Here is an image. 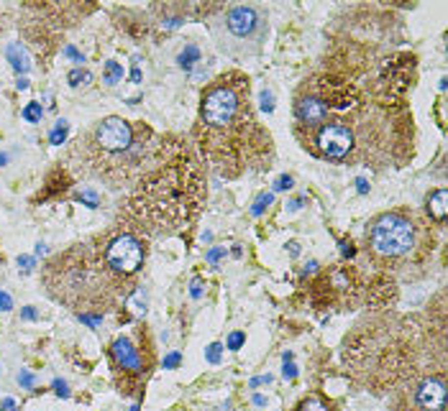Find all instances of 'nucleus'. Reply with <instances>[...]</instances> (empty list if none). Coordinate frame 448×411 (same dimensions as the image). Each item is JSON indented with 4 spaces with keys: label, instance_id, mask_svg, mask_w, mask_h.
Instances as JSON below:
<instances>
[{
    "label": "nucleus",
    "instance_id": "412c9836",
    "mask_svg": "<svg viewBox=\"0 0 448 411\" xmlns=\"http://www.w3.org/2000/svg\"><path fill=\"white\" fill-rule=\"evenodd\" d=\"M243 342H246V335L243 332H231V337H228V350H241Z\"/></svg>",
    "mask_w": 448,
    "mask_h": 411
},
{
    "label": "nucleus",
    "instance_id": "39448f33",
    "mask_svg": "<svg viewBox=\"0 0 448 411\" xmlns=\"http://www.w3.org/2000/svg\"><path fill=\"white\" fill-rule=\"evenodd\" d=\"M105 260L120 279L133 276L146 260V245L133 233H116L105 243Z\"/></svg>",
    "mask_w": 448,
    "mask_h": 411
},
{
    "label": "nucleus",
    "instance_id": "a211bd4d",
    "mask_svg": "<svg viewBox=\"0 0 448 411\" xmlns=\"http://www.w3.org/2000/svg\"><path fill=\"white\" fill-rule=\"evenodd\" d=\"M292 358H295L292 352H284V355H282V363H284V370H282V375H284L287 381H292L295 375H297V368L292 365Z\"/></svg>",
    "mask_w": 448,
    "mask_h": 411
},
{
    "label": "nucleus",
    "instance_id": "6ab92c4d",
    "mask_svg": "<svg viewBox=\"0 0 448 411\" xmlns=\"http://www.w3.org/2000/svg\"><path fill=\"white\" fill-rule=\"evenodd\" d=\"M77 199H80V202H87V204H90V207H97V204H100V199H97V194H95L93 189H82L80 194H77Z\"/></svg>",
    "mask_w": 448,
    "mask_h": 411
},
{
    "label": "nucleus",
    "instance_id": "2eb2a0df",
    "mask_svg": "<svg viewBox=\"0 0 448 411\" xmlns=\"http://www.w3.org/2000/svg\"><path fill=\"white\" fill-rule=\"evenodd\" d=\"M41 115H44V110L39 102H28L24 108V120H28V123H41Z\"/></svg>",
    "mask_w": 448,
    "mask_h": 411
},
{
    "label": "nucleus",
    "instance_id": "9d476101",
    "mask_svg": "<svg viewBox=\"0 0 448 411\" xmlns=\"http://www.w3.org/2000/svg\"><path fill=\"white\" fill-rule=\"evenodd\" d=\"M5 54H8L10 64H13L18 72H28V66H31V64H28V54H26V49L21 46V43H10Z\"/></svg>",
    "mask_w": 448,
    "mask_h": 411
},
{
    "label": "nucleus",
    "instance_id": "1a4fd4ad",
    "mask_svg": "<svg viewBox=\"0 0 448 411\" xmlns=\"http://www.w3.org/2000/svg\"><path fill=\"white\" fill-rule=\"evenodd\" d=\"M448 192L446 189H438V192H433L430 197H428V215H430V220H435L438 225H443L446 222V215H448Z\"/></svg>",
    "mask_w": 448,
    "mask_h": 411
},
{
    "label": "nucleus",
    "instance_id": "f03ea898",
    "mask_svg": "<svg viewBox=\"0 0 448 411\" xmlns=\"http://www.w3.org/2000/svg\"><path fill=\"white\" fill-rule=\"evenodd\" d=\"M118 273L105 260V250L93 243L72 245L67 253L54 256L44 268V283L57 302L82 309L80 314H103L126 291Z\"/></svg>",
    "mask_w": 448,
    "mask_h": 411
},
{
    "label": "nucleus",
    "instance_id": "20e7f679",
    "mask_svg": "<svg viewBox=\"0 0 448 411\" xmlns=\"http://www.w3.org/2000/svg\"><path fill=\"white\" fill-rule=\"evenodd\" d=\"M369 253L382 263H395V260L410 256L418 245V225L412 217L402 212H387L372 220L366 230Z\"/></svg>",
    "mask_w": 448,
    "mask_h": 411
},
{
    "label": "nucleus",
    "instance_id": "f257e3e1",
    "mask_svg": "<svg viewBox=\"0 0 448 411\" xmlns=\"http://www.w3.org/2000/svg\"><path fill=\"white\" fill-rule=\"evenodd\" d=\"M197 138L208 161L226 176H238L243 169L272 153V138L259 128L251 110L249 77L228 72L205 89L200 100Z\"/></svg>",
    "mask_w": 448,
    "mask_h": 411
},
{
    "label": "nucleus",
    "instance_id": "dca6fc26",
    "mask_svg": "<svg viewBox=\"0 0 448 411\" xmlns=\"http://www.w3.org/2000/svg\"><path fill=\"white\" fill-rule=\"evenodd\" d=\"M220 355H223V345H220V342H212V345H208L205 360H208L210 365H218V363H220Z\"/></svg>",
    "mask_w": 448,
    "mask_h": 411
},
{
    "label": "nucleus",
    "instance_id": "0eeeda50",
    "mask_svg": "<svg viewBox=\"0 0 448 411\" xmlns=\"http://www.w3.org/2000/svg\"><path fill=\"white\" fill-rule=\"evenodd\" d=\"M415 411H446V381L443 375H425L412 386Z\"/></svg>",
    "mask_w": 448,
    "mask_h": 411
},
{
    "label": "nucleus",
    "instance_id": "4be33fe9",
    "mask_svg": "<svg viewBox=\"0 0 448 411\" xmlns=\"http://www.w3.org/2000/svg\"><path fill=\"white\" fill-rule=\"evenodd\" d=\"M292 184H295V181H292V176L282 174V176H279V179L274 181V192H287V189H292Z\"/></svg>",
    "mask_w": 448,
    "mask_h": 411
},
{
    "label": "nucleus",
    "instance_id": "5701e85b",
    "mask_svg": "<svg viewBox=\"0 0 448 411\" xmlns=\"http://www.w3.org/2000/svg\"><path fill=\"white\" fill-rule=\"evenodd\" d=\"M203 289H205V281L192 279V283H189V296H192V299H200V296H203Z\"/></svg>",
    "mask_w": 448,
    "mask_h": 411
},
{
    "label": "nucleus",
    "instance_id": "473e14b6",
    "mask_svg": "<svg viewBox=\"0 0 448 411\" xmlns=\"http://www.w3.org/2000/svg\"><path fill=\"white\" fill-rule=\"evenodd\" d=\"M64 54H67V56H72V59H74L77 64H85L82 54H77V49H74V46H67V49H64Z\"/></svg>",
    "mask_w": 448,
    "mask_h": 411
},
{
    "label": "nucleus",
    "instance_id": "aec40b11",
    "mask_svg": "<svg viewBox=\"0 0 448 411\" xmlns=\"http://www.w3.org/2000/svg\"><path fill=\"white\" fill-rule=\"evenodd\" d=\"M179 363H182V355H179V352H177V350H172V352H169V355H166V358H164V370H174V368H177V365H179Z\"/></svg>",
    "mask_w": 448,
    "mask_h": 411
},
{
    "label": "nucleus",
    "instance_id": "c756f323",
    "mask_svg": "<svg viewBox=\"0 0 448 411\" xmlns=\"http://www.w3.org/2000/svg\"><path fill=\"white\" fill-rule=\"evenodd\" d=\"M0 411H21V409H18V404L13 401V398H3V401H0Z\"/></svg>",
    "mask_w": 448,
    "mask_h": 411
},
{
    "label": "nucleus",
    "instance_id": "b1692460",
    "mask_svg": "<svg viewBox=\"0 0 448 411\" xmlns=\"http://www.w3.org/2000/svg\"><path fill=\"white\" fill-rule=\"evenodd\" d=\"M80 82H90V74L87 72H82V69H74V72H70V85H80Z\"/></svg>",
    "mask_w": 448,
    "mask_h": 411
},
{
    "label": "nucleus",
    "instance_id": "f3484780",
    "mask_svg": "<svg viewBox=\"0 0 448 411\" xmlns=\"http://www.w3.org/2000/svg\"><path fill=\"white\" fill-rule=\"evenodd\" d=\"M67 138V120H59L57 123V128L51 130V135H49V141H51V146H62V141Z\"/></svg>",
    "mask_w": 448,
    "mask_h": 411
},
{
    "label": "nucleus",
    "instance_id": "7c9ffc66",
    "mask_svg": "<svg viewBox=\"0 0 448 411\" xmlns=\"http://www.w3.org/2000/svg\"><path fill=\"white\" fill-rule=\"evenodd\" d=\"M0 309H3V312L13 309V302H10V296H8L5 291H0Z\"/></svg>",
    "mask_w": 448,
    "mask_h": 411
},
{
    "label": "nucleus",
    "instance_id": "a878e982",
    "mask_svg": "<svg viewBox=\"0 0 448 411\" xmlns=\"http://www.w3.org/2000/svg\"><path fill=\"white\" fill-rule=\"evenodd\" d=\"M261 110H266V112L274 110V95L269 92V89H264V92H261Z\"/></svg>",
    "mask_w": 448,
    "mask_h": 411
},
{
    "label": "nucleus",
    "instance_id": "58836bf2",
    "mask_svg": "<svg viewBox=\"0 0 448 411\" xmlns=\"http://www.w3.org/2000/svg\"><path fill=\"white\" fill-rule=\"evenodd\" d=\"M41 253H47V245H44V243L36 245V256H41Z\"/></svg>",
    "mask_w": 448,
    "mask_h": 411
},
{
    "label": "nucleus",
    "instance_id": "ea45409f",
    "mask_svg": "<svg viewBox=\"0 0 448 411\" xmlns=\"http://www.w3.org/2000/svg\"><path fill=\"white\" fill-rule=\"evenodd\" d=\"M131 411H141V409H139V404H133V406H131Z\"/></svg>",
    "mask_w": 448,
    "mask_h": 411
},
{
    "label": "nucleus",
    "instance_id": "c85d7f7f",
    "mask_svg": "<svg viewBox=\"0 0 448 411\" xmlns=\"http://www.w3.org/2000/svg\"><path fill=\"white\" fill-rule=\"evenodd\" d=\"M33 381H36V378H33V373H28V370H24V373L18 375V383L24 386V388H33Z\"/></svg>",
    "mask_w": 448,
    "mask_h": 411
},
{
    "label": "nucleus",
    "instance_id": "4c0bfd02",
    "mask_svg": "<svg viewBox=\"0 0 448 411\" xmlns=\"http://www.w3.org/2000/svg\"><path fill=\"white\" fill-rule=\"evenodd\" d=\"M289 253L297 256V253H300V245H297V243H289Z\"/></svg>",
    "mask_w": 448,
    "mask_h": 411
},
{
    "label": "nucleus",
    "instance_id": "c9c22d12",
    "mask_svg": "<svg viewBox=\"0 0 448 411\" xmlns=\"http://www.w3.org/2000/svg\"><path fill=\"white\" fill-rule=\"evenodd\" d=\"M356 187H358V192H361V194H366V192H369V184H366V179H356Z\"/></svg>",
    "mask_w": 448,
    "mask_h": 411
},
{
    "label": "nucleus",
    "instance_id": "9b49d317",
    "mask_svg": "<svg viewBox=\"0 0 448 411\" xmlns=\"http://www.w3.org/2000/svg\"><path fill=\"white\" fill-rule=\"evenodd\" d=\"M177 62H179V66H182V69H192V64L200 62V49L195 46V43H187V46L179 51Z\"/></svg>",
    "mask_w": 448,
    "mask_h": 411
},
{
    "label": "nucleus",
    "instance_id": "7ed1b4c3",
    "mask_svg": "<svg viewBox=\"0 0 448 411\" xmlns=\"http://www.w3.org/2000/svg\"><path fill=\"white\" fill-rule=\"evenodd\" d=\"M203 202L200 169L187 153L162 166L131 197V212L151 230H179L197 215Z\"/></svg>",
    "mask_w": 448,
    "mask_h": 411
},
{
    "label": "nucleus",
    "instance_id": "cd10ccee",
    "mask_svg": "<svg viewBox=\"0 0 448 411\" xmlns=\"http://www.w3.org/2000/svg\"><path fill=\"white\" fill-rule=\"evenodd\" d=\"M51 386H54V393H57V396H62V398L70 396V388H67V383H64V381H59V378H57Z\"/></svg>",
    "mask_w": 448,
    "mask_h": 411
},
{
    "label": "nucleus",
    "instance_id": "423d86ee",
    "mask_svg": "<svg viewBox=\"0 0 448 411\" xmlns=\"http://www.w3.org/2000/svg\"><path fill=\"white\" fill-rule=\"evenodd\" d=\"M110 358H113V365L118 373H126V386H123V393H128L131 381L141 383L143 375H146V363L141 358V350L133 345L131 337H118L113 345H110Z\"/></svg>",
    "mask_w": 448,
    "mask_h": 411
},
{
    "label": "nucleus",
    "instance_id": "393cba45",
    "mask_svg": "<svg viewBox=\"0 0 448 411\" xmlns=\"http://www.w3.org/2000/svg\"><path fill=\"white\" fill-rule=\"evenodd\" d=\"M77 317H80V322L90 324V327H93V329H95V327H100V324H103V314H95V317H90V314H77Z\"/></svg>",
    "mask_w": 448,
    "mask_h": 411
},
{
    "label": "nucleus",
    "instance_id": "4468645a",
    "mask_svg": "<svg viewBox=\"0 0 448 411\" xmlns=\"http://www.w3.org/2000/svg\"><path fill=\"white\" fill-rule=\"evenodd\" d=\"M272 199H274V197H272V194H266V192H264V194H259V197H256V202L251 204V215H254V217L264 215V210L269 207V204H272Z\"/></svg>",
    "mask_w": 448,
    "mask_h": 411
},
{
    "label": "nucleus",
    "instance_id": "e433bc0d",
    "mask_svg": "<svg viewBox=\"0 0 448 411\" xmlns=\"http://www.w3.org/2000/svg\"><path fill=\"white\" fill-rule=\"evenodd\" d=\"M254 404H256V406H264V404H266V398H264L261 393H256V396H254Z\"/></svg>",
    "mask_w": 448,
    "mask_h": 411
},
{
    "label": "nucleus",
    "instance_id": "2f4dec72",
    "mask_svg": "<svg viewBox=\"0 0 448 411\" xmlns=\"http://www.w3.org/2000/svg\"><path fill=\"white\" fill-rule=\"evenodd\" d=\"M266 383H272V375H256V378H251V388H259Z\"/></svg>",
    "mask_w": 448,
    "mask_h": 411
},
{
    "label": "nucleus",
    "instance_id": "ddd939ff",
    "mask_svg": "<svg viewBox=\"0 0 448 411\" xmlns=\"http://www.w3.org/2000/svg\"><path fill=\"white\" fill-rule=\"evenodd\" d=\"M123 79V66L118 62H108L105 64V85H118Z\"/></svg>",
    "mask_w": 448,
    "mask_h": 411
},
{
    "label": "nucleus",
    "instance_id": "f704fd0d",
    "mask_svg": "<svg viewBox=\"0 0 448 411\" xmlns=\"http://www.w3.org/2000/svg\"><path fill=\"white\" fill-rule=\"evenodd\" d=\"M21 317H24V319H36L39 314H36V309H33V306H24V312H21Z\"/></svg>",
    "mask_w": 448,
    "mask_h": 411
},
{
    "label": "nucleus",
    "instance_id": "6e6552de",
    "mask_svg": "<svg viewBox=\"0 0 448 411\" xmlns=\"http://www.w3.org/2000/svg\"><path fill=\"white\" fill-rule=\"evenodd\" d=\"M261 13L251 5H236L228 10L226 16V28L228 33H233L236 39H254L261 31Z\"/></svg>",
    "mask_w": 448,
    "mask_h": 411
},
{
    "label": "nucleus",
    "instance_id": "72a5a7b5",
    "mask_svg": "<svg viewBox=\"0 0 448 411\" xmlns=\"http://www.w3.org/2000/svg\"><path fill=\"white\" fill-rule=\"evenodd\" d=\"M18 266H24V271H31V268H33V258L21 256V258H18Z\"/></svg>",
    "mask_w": 448,
    "mask_h": 411
},
{
    "label": "nucleus",
    "instance_id": "bb28decb",
    "mask_svg": "<svg viewBox=\"0 0 448 411\" xmlns=\"http://www.w3.org/2000/svg\"><path fill=\"white\" fill-rule=\"evenodd\" d=\"M223 256H226V248H210L205 258H208V263H218Z\"/></svg>",
    "mask_w": 448,
    "mask_h": 411
},
{
    "label": "nucleus",
    "instance_id": "f8f14e48",
    "mask_svg": "<svg viewBox=\"0 0 448 411\" xmlns=\"http://www.w3.org/2000/svg\"><path fill=\"white\" fill-rule=\"evenodd\" d=\"M295 411H330V406L323 401L320 396H307V398H302V401L297 404Z\"/></svg>",
    "mask_w": 448,
    "mask_h": 411
}]
</instances>
